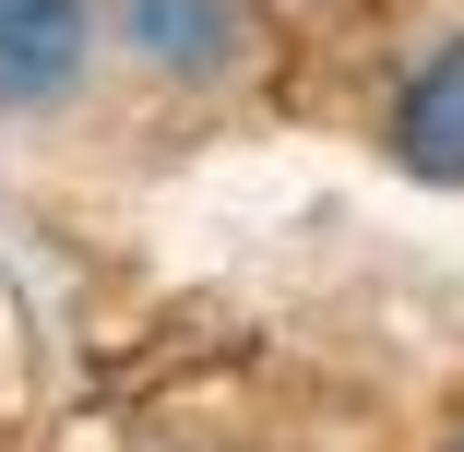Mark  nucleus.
Wrapping results in <instances>:
<instances>
[{"label": "nucleus", "instance_id": "obj_1", "mask_svg": "<svg viewBox=\"0 0 464 452\" xmlns=\"http://www.w3.org/2000/svg\"><path fill=\"white\" fill-rule=\"evenodd\" d=\"M96 13L83 0H0V108H60L83 83Z\"/></svg>", "mask_w": 464, "mask_h": 452}, {"label": "nucleus", "instance_id": "obj_2", "mask_svg": "<svg viewBox=\"0 0 464 452\" xmlns=\"http://www.w3.org/2000/svg\"><path fill=\"white\" fill-rule=\"evenodd\" d=\"M120 36H131V60H143V72L215 83V72H238L250 13H238V0H120Z\"/></svg>", "mask_w": 464, "mask_h": 452}, {"label": "nucleus", "instance_id": "obj_3", "mask_svg": "<svg viewBox=\"0 0 464 452\" xmlns=\"http://www.w3.org/2000/svg\"><path fill=\"white\" fill-rule=\"evenodd\" d=\"M393 155L417 178H464V36L440 60H417V83L393 96Z\"/></svg>", "mask_w": 464, "mask_h": 452}, {"label": "nucleus", "instance_id": "obj_4", "mask_svg": "<svg viewBox=\"0 0 464 452\" xmlns=\"http://www.w3.org/2000/svg\"><path fill=\"white\" fill-rule=\"evenodd\" d=\"M452 452H464V440H452Z\"/></svg>", "mask_w": 464, "mask_h": 452}]
</instances>
